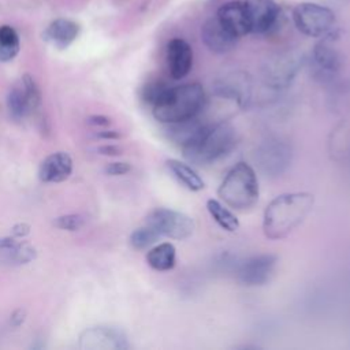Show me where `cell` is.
Instances as JSON below:
<instances>
[{"label": "cell", "mask_w": 350, "mask_h": 350, "mask_svg": "<svg viewBox=\"0 0 350 350\" xmlns=\"http://www.w3.org/2000/svg\"><path fill=\"white\" fill-rule=\"evenodd\" d=\"M167 67L172 79L185 78L193 67V49L183 38H172L167 44Z\"/></svg>", "instance_id": "cell-15"}, {"label": "cell", "mask_w": 350, "mask_h": 350, "mask_svg": "<svg viewBox=\"0 0 350 350\" xmlns=\"http://www.w3.org/2000/svg\"><path fill=\"white\" fill-rule=\"evenodd\" d=\"M130 347L127 335L116 327L96 325L86 328L79 336L82 350H126Z\"/></svg>", "instance_id": "cell-11"}, {"label": "cell", "mask_w": 350, "mask_h": 350, "mask_svg": "<svg viewBox=\"0 0 350 350\" xmlns=\"http://www.w3.org/2000/svg\"><path fill=\"white\" fill-rule=\"evenodd\" d=\"M291 146L280 138H268L258 145L254 160L260 171L271 178L280 176L291 164Z\"/></svg>", "instance_id": "cell-9"}, {"label": "cell", "mask_w": 350, "mask_h": 350, "mask_svg": "<svg viewBox=\"0 0 350 350\" xmlns=\"http://www.w3.org/2000/svg\"><path fill=\"white\" fill-rule=\"evenodd\" d=\"M145 224L154 230L159 237L178 241L191 237L196 228V223L189 215L170 208H156L150 211L145 219Z\"/></svg>", "instance_id": "cell-7"}, {"label": "cell", "mask_w": 350, "mask_h": 350, "mask_svg": "<svg viewBox=\"0 0 350 350\" xmlns=\"http://www.w3.org/2000/svg\"><path fill=\"white\" fill-rule=\"evenodd\" d=\"M217 196L227 206L235 211H249L252 209L260 196L258 179L254 168L245 163L239 161L228 170L223 178Z\"/></svg>", "instance_id": "cell-4"}, {"label": "cell", "mask_w": 350, "mask_h": 350, "mask_svg": "<svg viewBox=\"0 0 350 350\" xmlns=\"http://www.w3.org/2000/svg\"><path fill=\"white\" fill-rule=\"evenodd\" d=\"M36 249L29 242L16 241L15 237L0 238V257L12 265H22L36 258Z\"/></svg>", "instance_id": "cell-18"}, {"label": "cell", "mask_w": 350, "mask_h": 350, "mask_svg": "<svg viewBox=\"0 0 350 350\" xmlns=\"http://www.w3.org/2000/svg\"><path fill=\"white\" fill-rule=\"evenodd\" d=\"M215 16L237 38H241L250 33L247 12L243 0H232L224 3L219 7Z\"/></svg>", "instance_id": "cell-14"}, {"label": "cell", "mask_w": 350, "mask_h": 350, "mask_svg": "<svg viewBox=\"0 0 350 350\" xmlns=\"http://www.w3.org/2000/svg\"><path fill=\"white\" fill-rule=\"evenodd\" d=\"M7 107H8L11 116L16 120L23 119L27 113H30L21 82L16 83L14 88H11V90L7 96Z\"/></svg>", "instance_id": "cell-24"}, {"label": "cell", "mask_w": 350, "mask_h": 350, "mask_svg": "<svg viewBox=\"0 0 350 350\" xmlns=\"http://www.w3.org/2000/svg\"><path fill=\"white\" fill-rule=\"evenodd\" d=\"M97 152L100 154H104V156H119V154H122V149L116 145H103L97 149Z\"/></svg>", "instance_id": "cell-32"}, {"label": "cell", "mask_w": 350, "mask_h": 350, "mask_svg": "<svg viewBox=\"0 0 350 350\" xmlns=\"http://www.w3.org/2000/svg\"><path fill=\"white\" fill-rule=\"evenodd\" d=\"M235 145L237 133L230 123H204L198 134L182 149V152L190 163L209 165L227 156Z\"/></svg>", "instance_id": "cell-2"}, {"label": "cell", "mask_w": 350, "mask_h": 350, "mask_svg": "<svg viewBox=\"0 0 350 350\" xmlns=\"http://www.w3.org/2000/svg\"><path fill=\"white\" fill-rule=\"evenodd\" d=\"M165 165L170 171V174L182 183L187 190L190 191H200L205 187L204 179L200 176V174L187 163L180 161L178 159H170L165 161Z\"/></svg>", "instance_id": "cell-20"}, {"label": "cell", "mask_w": 350, "mask_h": 350, "mask_svg": "<svg viewBox=\"0 0 350 350\" xmlns=\"http://www.w3.org/2000/svg\"><path fill=\"white\" fill-rule=\"evenodd\" d=\"M206 211L209 212L211 217L226 231L234 232L239 228V220L238 217L227 208L226 204H223L219 200L209 198L206 201Z\"/></svg>", "instance_id": "cell-22"}, {"label": "cell", "mask_w": 350, "mask_h": 350, "mask_svg": "<svg viewBox=\"0 0 350 350\" xmlns=\"http://www.w3.org/2000/svg\"><path fill=\"white\" fill-rule=\"evenodd\" d=\"M314 196L308 191L283 193L264 209L262 231L268 239L286 238L301 226L313 211Z\"/></svg>", "instance_id": "cell-1"}, {"label": "cell", "mask_w": 350, "mask_h": 350, "mask_svg": "<svg viewBox=\"0 0 350 350\" xmlns=\"http://www.w3.org/2000/svg\"><path fill=\"white\" fill-rule=\"evenodd\" d=\"M86 120H88L89 124L96 126V127H108L112 123L111 119L108 116H104V115H90Z\"/></svg>", "instance_id": "cell-30"}, {"label": "cell", "mask_w": 350, "mask_h": 350, "mask_svg": "<svg viewBox=\"0 0 350 350\" xmlns=\"http://www.w3.org/2000/svg\"><path fill=\"white\" fill-rule=\"evenodd\" d=\"M19 82H21V85L23 88L29 111L30 112L36 111L40 107V104H41V92H40L36 81L33 79L31 75L25 74Z\"/></svg>", "instance_id": "cell-26"}, {"label": "cell", "mask_w": 350, "mask_h": 350, "mask_svg": "<svg viewBox=\"0 0 350 350\" xmlns=\"http://www.w3.org/2000/svg\"><path fill=\"white\" fill-rule=\"evenodd\" d=\"M339 34V30L335 27L328 34L320 37L310 53L313 72L324 81L335 78L343 66L342 55L336 48Z\"/></svg>", "instance_id": "cell-8"}, {"label": "cell", "mask_w": 350, "mask_h": 350, "mask_svg": "<svg viewBox=\"0 0 350 350\" xmlns=\"http://www.w3.org/2000/svg\"><path fill=\"white\" fill-rule=\"evenodd\" d=\"M72 172V159L67 152H55L46 156L38 170V176L46 183L66 180Z\"/></svg>", "instance_id": "cell-17"}, {"label": "cell", "mask_w": 350, "mask_h": 350, "mask_svg": "<svg viewBox=\"0 0 350 350\" xmlns=\"http://www.w3.org/2000/svg\"><path fill=\"white\" fill-rule=\"evenodd\" d=\"M19 52V37L14 27L0 26V62L12 60Z\"/></svg>", "instance_id": "cell-23"}, {"label": "cell", "mask_w": 350, "mask_h": 350, "mask_svg": "<svg viewBox=\"0 0 350 350\" xmlns=\"http://www.w3.org/2000/svg\"><path fill=\"white\" fill-rule=\"evenodd\" d=\"M130 171H131V164H129L126 161H113V163L107 164V167H105V172L108 175H113V176L124 175Z\"/></svg>", "instance_id": "cell-29"}, {"label": "cell", "mask_w": 350, "mask_h": 350, "mask_svg": "<svg viewBox=\"0 0 350 350\" xmlns=\"http://www.w3.org/2000/svg\"><path fill=\"white\" fill-rule=\"evenodd\" d=\"M250 33L267 34L272 31L280 21V7L275 0H243Z\"/></svg>", "instance_id": "cell-13"}, {"label": "cell", "mask_w": 350, "mask_h": 350, "mask_svg": "<svg viewBox=\"0 0 350 350\" xmlns=\"http://www.w3.org/2000/svg\"><path fill=\"white\" fill-rule=\"evenodd\" d=\"M148 265L159 272L171 271L176 264V249L170 242H161L149 247L146 253Z\"/></svg>", "instance_id": "cell-21"}, {"label": "cell", "mask_w": 350, "mask_h": 350, "mask_svg": "<svg viewBox=\"0 0 350 350\" xmlns=\"http://www.w3.org/2000/svg\"><path fill=\"white\" fill-rule=\"evenodd\" d=\"M171 85H168L164 81H152L149 83H146L142 89V98L145 103H148L150 107L154 105L161 97L163 94L168 90Z\"/></svg>", "instance_id": "cell-27"}, {"label": "cell", "mask_w": 350, "mask_h": 350, "mask_svg": "<svg viewBox=\"0 0 350 350\" xmlns=\"http://www.w3.org/2000/svg\"><path fill=\"white\" fill-rule=\"evenodd\" d=\"M25 319H26V310H23V309H16V310H14L12 314H11L10 324H11L12 327H19V325L25 321Z\"/></svg>", "instance_id": "cell-33"}, {"label": "cell", "mask_w": 350, "mask_h": 350, "mask_svg": "<svg viewBox=\"0 0 350 350\" xmlns=\"http://www.w3.org/2000/svg\"><path fill=\"white\" fill-rule=\"evenodd\" d=\"M201 40L205 46L213 53H227L235 45L238 38L234 37L219 21L216 16L206 19L201 27Z\"/></svg>", "instance_id": "cell-16"}, {"label": "cell", "mask_w": 350, "mask_h": 350, "mask_svg": "<svg viewBox=\"0 0 350 350\" xmlns=\"http://www.w3.org/2000/svg\"><path fill=\"white\" fill-rule=\"evenodd\" d=\"M278 265V257L275 254L264 253L245 258L237 265V280L247 287H257L267 284Z\"/></svg>", "instance_id": "cell-10"}, {"label": "cell", "mask_w": 350, "mask_h": 350, "mask_svg": "<svg viewBox=\"0 0 350 350\" xmlns=\"http://www.w3.org/2000/svg\"><path fill=\"white\" fill-rule=\"evenodd\" d=\"M159 238H160L159 234L145 224L144 227H139L131 232L130 243L137 250H145L152 247Z\"/></svg>", "instance_id": "cell-25"}, {"label": "cell", "mask_w": 350, "mask_h": 350, "mask_svg": "<svg viewBox=\"0 0 350 350\" xmlns=\"http://www.w3.org/2000/svg\"><path fill=\"white\" fill-rule=\"evenodd\" d=\"M305 63V56L297 51L272 53L261 66V79L269 89L283 90L293 83Z\"/></svg>", "instance_id": "cell-5"}, {"label": "cell", "mask_w": 350, "mask_h": 350, "mask_svg": "<svg viewBox=\"0 0 350 350\" xmlns=\"http://www.w3.org/2000/svg\"><path fill=\"white\" fill-rule=\"evenodd\" d=\"M30 232V226L27 223H18L15 226H12L11 228V234L15 238H23Z\"/></svg>", "instance_id": "cell-31"}, {"label": "cell", "mask_w": 350, "mask_h": 350, "mask_svg": "<svg viewBox=\"0 0 350 350\" xmlns=\"http://www.w3.org/2000/svg\"><path fill=\"white\" fill-rule=\"evenodd\" d=\"M213 90L216 96L245 107L252 97V79L247 72L241 70L226 71L216 78Z\"/></svg>", "instance_id": "cell-12"}, {"label": "cell", "mask_w": 350, "mask_h": 350, "mask_svg": "<svg viewBox=\"0 0 350 350\" xmlns=\"http://www.w3.org/2000/svg\"><path fill=\"white\" fill-rule=\"evenodd\" d=\"M205 101V90L197 82L170 86L163 97L152 105V113L160 123H176L198 116Z\"/></svg>", "instance_id": "cell-3"}, {"label": "cell", "mask_w": 350, "mask_h": 350, "mask_svg": "<svg viewBox=\"0 0 350 350\" xmlns=\"http://www.w3.org/2000/svg\"><path fill=\"white\" fill-rule=\"evenodd\" d=\"M120 137H122L120 133L116 130H103L97 133V138H101V139H119Z\"/></svg>", "instance_id": "cell-34"}, {"label": "cell", "mask_w": 350, "mask_h": 350, "mask_svg": "<svg viewBox=\"0 0 350 350\" xmlns=\"http://www.w3.org/2000/svg\"><path fill=\"white\" fill-rule=\"evenodd\" d=\"M79 26L70 19L59 18L53 21L44 31V40L56 48H67L78 36Z\"/></svg>", "instance_id": "cell-19"}, {"label": "cell", "mask_w": 350, "mask_h": 350, "mask_svg": "<svg viewBox=\"0 0 350 350\" xmlns=\"http://www.w3.org/2000/svg\"><path fill=\"white\" fill-rule=\"evenodd\" d=\"M293 21L302 34L312 38H320L336 27V18L332 10L309 1L294 7Z\"/></svg>", "instance_id": "cell-6"}, {"label": "cell", "mask_w": 350, "mask_h": 350, "mask_svg": "<svg viewBox=\"0 0 350 350\" xmlns=\"http://www.w3.org/2000/svg\"><path fill=\"white\" fill-rule=\"evenodd\" d=\"M55 227L66 231H78L83 227L85 224V217L79 213H68L59 216L53 220Z\"/></svg>", "instance_id": "cell-28"}]
</instances>
